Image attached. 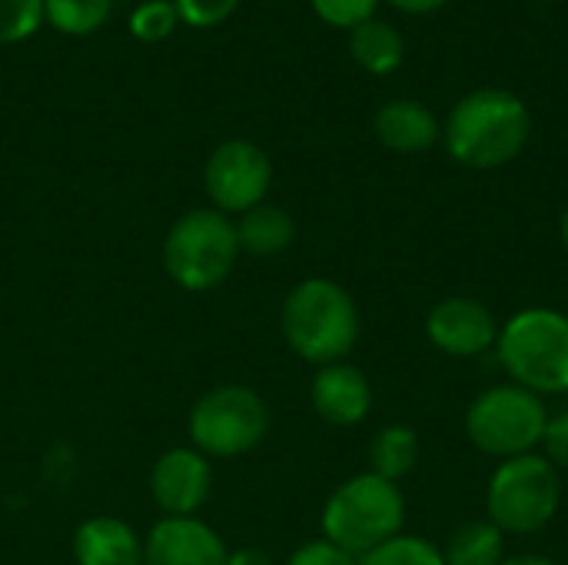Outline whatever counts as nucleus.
Segmentation results:
<instances>
[{
	"label": "nucleus",
	"instance_id": "7c9ffc66",
	"mask_svg": "<svg viewBox=\"0 0 568 565\" xmlns=\"http://www.w3.org/2000/svg\"><path fill=\"white\" fill-rule=\"evenodd\" d=\"M559 233H562V243H566V250H568V206L562 210V223H559Z\"/></svg>",
	"mask_w": 568,
	"mask_h": 565
},
{
	"label": "nucleus",
	"instance_id": "a211bd4d",
	"mask_svg": "<svg viewBox=\"0 0 568 565\" xmlns=\"http://www.w3.org/2000/svg\"><path fill=\"white\" fill-rule=\"evenodd\" d=\"M419 463V440L409 426L396 423L373 436L369 443V473L389 483L406 480Z\"/></svg>",
	"mask_w": 568,
	"mask_h": 565
},
{
	"label": "nucleus",
	"instance_id": "5701e85b",
	"mask_svg": "<svg viewBox=\"0 0 568 565\" xmlns=\"http://www.w3.org/2000/svg\"><path fill=\"white\" fill-rule=\"evenodd\" d=\"M43 23V0H0V43H20Z\"/></svg>",
	"mask_w": 568,
	"mask_h": 565
},
{
	"label": "nucleus",
	"instance_id": "9d476101",
	"mask_svg": "<svg viewBox=\"0 0 568 565\" xmlns=\"http://www.w3.org/2000/svg\"><path fill=\"white\" fill-rule=\"evenodd\" d=\"M429 343L456 360H476L496 350L499 320L496 313L476 296H446L426 316Z\"/></svg>",
	"mask_w": 568,
	"mask_h": 565
},
{
	"label": "nucleus",
	"instance_id": "4468645a",
	"mask_svg": "<svg viewBox=\"0 0 568 565\" xmlns=\"http://www.w3.org/2000/svg\"><path fill=\"white\" fill-rule=\"evenodd\" d=\"M77 565H143V543L116 516H93L73 533Z\"/></svg>",
	"mask_w": 568,
	"mask_h": 565
},
{
	"label": "nucleus",
	"instance_id": "20e7f679",
	"mask_svg": "<svg viewBox=\"0 0 568 565\" xmlns=\"http://www.w3.org/2000/svg\"><path fill=\"white\" fill-rule=\"evenodd\" d=\"M406 523V500L396 483L373 473L346 480L323 509V539L363 559L383 543L396 539Z\"/></svg>",
	"mask_w": 568,
	"mask_h": 565
},
{
	"label": "nucleus",
	"instance_id": "cd10ccee",
	"mask_svg": "<svg viewBox=\"0 0 568 565\" xmlns=\"http://www.w3.org/2000/svg\"><path fill=\"white\" fill-rule=\"evenodd\" d=\"M226 565H273V559L260 549H236V553H230Z\"/></svg>",
	"mask_w": 568,
	"mask_h": 565
},
{
	"label": "nucleus",
	"instance_id": "c756f323",
	"mask_svg": "<svg viewBox=\"0 0 568 565\" xmlns=\"http://www.w3.org/2000/svg\"><path fill=\"white\" fill-rule=\"evenodd\" d=\"M499 565H556L552 559H546V556H532V553H526V556H509V559H503Z\"/></svg>",
	"mask_w": 568,
	"mask_h": 565
},
{
	"label": "nucleus",
	"instance_id": "dca6fc26",
	"mask_svg": "<svg viewBox=\"0 0 568 565\" xmlns=\"http://www.w3.org/2000/svg\"><path fill=\"white\" fill-rule=\"evenodd\" d=\"M293 236H296L293 216L276 203H260L240 213L236 240H240V250L250 256H280L283 250H290Z\"/></svg>",
	"mask_w": 568,
	"mask_h": 565
},
{
	"label": "nucleus",
	"instance_id": "6ab92c4d",
	"mask_svg": "<svg viewBox=\"0 0 568 565\" xmlns=\"http://www.w3.org/2000/svg\"><path fill=\"white\" fill-rule=\"evenodd\" d=\"M446 565H499L506 559V536L489 519L459 526L443 553Z\"/></svg>",
	"mask_w": 568,
	"mask_h": 565
},
{
	"label": "nucleus",
	"instance_id": "ddd939ff",
	"mask_svg": "<svg viewBox=\"0 0 568 565\" xmlns=\"http://www.w3.org/2000/svg\"><path fill=\"white\" fill-rule=\"evenodd\" d=\"M310 400L320 420L329 426H356L373 410V386L363 370L349 363H329L313 376Z\"/></svg>",
	"mask_w": 568,
	"mask_h": 565
},
{
	"label": "nucleus",
	"instance_id": "6e6552de",
	"mask_svg": "<svg viewBox=\"0 0 568 565\" xmlns=\"http://www.w3.org/2000/svg\"><path fill=\"white\" fill-rule=\"evenodd\" d=\"M270 433V406L250 386H216L190 410L193 450L213 460H233L256 450Z\"/></svg>",
	"mask_w": 568,
	"mask_h": 565
},
{
	"label": "nucleus",
	"instance_id": "c85d7f7f",
	"mask_svg": "<svg viewBox=\"0 0 568 565\" xmlns=\"http://www.w3.org/2000/svg\"><path fill=\"white\" fill-rule=\"evenodd\" d=\"M396 10H406V13H433V10H439L446 0H389Z\"/></svg>",
	"mask_w": 568,
	"mask_h": 565
},
{
	"label": "nucleus",
	"instance_id": "9b49d317",
	"mask_svg": "<svg viewBox=\"0 0 568 565\" xmlns=\"http://www.w3.org/2000/svg\"><path fill=\"white\" fill-rule=\"evenodd\" d=\"M210 493H213V470L210 460L196 450L176 446L163 453L150 473V496L173 519L196 516L210 500Z\"/></svg>",
	"mask_w": 568,
	"mask_h": 565
},
{
	"label": "nucleus",
	"instance_id": "412c9836",
	"mask_svg": "<svg viewBox=\"0 0 568 565\" xmlns=\"http://www.w3.org/2000/svg\"><path fill=\"white\" fill-rule=\"evenodd\" d=\"M359 565H446V559L429 539L399 533L396 539H389L379 549L366 553L359 559Z\"/></svg>",
	"mask_w": 568,
	"mask_h": 565
},
{
	"label": "nucleus",
	"instance_id": "f257e3e1",
	"mask_svg": "<svg viewBox=\"0 0 568 565\" xmlns=\"http://www.w3.org/2000/svg\"><path fill=\"white\" fill-rule=\"evenodd\" d=\"M529 130V110L513 90L483 87L453 107L443 127V140L456 163L473 170H496L523 153Z\"/></svg>",
	"mask_w": 568,
	"mask_h": 565
},
{
	"label": "nucleus",
	"instance_id": "4be33fe9",
	"mask_svg": "<svg viewBox=\"0 0 568 565\" xmlns=\"http://www.w3.org/2000/svg\"><path fill=\"white\" fill-rule=\"evenodd\" d=\"M176 20H180V17H176L173 0H143V3L133 10V17H130V30H133L136 40L156 43V40H163V37L173 33Z\"/></svg>",
	"mask_w": 568,
	"mask_h": 565
},
{
	"label": "nucleus",
	"instance_id": "f3484780",
	"mask_svg": "<svg viewBox=\"0 0 568 565\" xmlns=\"http://www.w3.org/2000/svg\"><path fill=\"white\" fill-rule=\"evenodd\" d=\"M349 53L363 70L383 77V73H393L403 63L406 43H403V33L393 23L373 17V20L349 30Z\"/></svg>",
	"mask_w": 568,
	"mask_h": 565
},
{
	"label": "nucleus",
	"instance_id": "423d86ee",
	"mask_svg": "<svg viewBox=\"0 0 568 565\" xmlns=\"http://www.w3.org/2000/svg\"><path fill=\"white\" fill-rule=\"evenodd\" d=\"M240 256L236 223L220 210H190L183 213L163 243V266L170 280L190 293L220 286Z\"/></svg>",
	"mask_w": 568,
	"mask_h": 565
},
{
	"label": "nucleus",
	"instance_id": "393cba45",
	"mask_svg": "<svg viewBox=\"0 0 568 565\" xmlns=\"http://www.w3.org/2000/svg\"><path fill=\"white\" fill-rule=\"evenodd\" d=\"M176 7V17L186 23V27H216L223 23L226 17H233V10L240 7V0H173Z\"/></svg>",
	"mask_w": 568,
	"mask_h": 565
},
{
	"label": "nucleus",
	"instance_id": "f03ea898",
	"mask_svg": "<svg viewBox=\"0 0 568 565\" xmlns=\"http://www.w3.org/2000/svg\"><path fill=\"white\" fill-rule=\"evenodd\" d=\"M280 330L296 356L329 366L353 353L359 340V310L339 283L313 276L296 283L283 300Z\"/></svg>",
	"mask_w": 568,
	"mask_h": 565
},
{
	"label": "nucleus",
	"instance_id": "bb28decb",
	"mask_svg": "<svg viewBox=\"0 0 568 565\" xmlns=\"http://www.w3.org/2000/svg\"><path fill=\"white\" fill-rule=\"evenodd\" d=\"M542 450L556 470H568V406L562 413L549 416L546 433H542Z\"/></svg>",
	"mask_w": 568,
	"mask_h": 565
},
{
	"label": "nucleus",
	"instance_id": "2eb2a0df",
	"mask_svg": "<svg viewBox=\"0 0 568 565\" xmlns=\"http://www.w3.org/2000/svg\"><path fill=\"white\" fill-rule=\"evenodd\" d=\"M373 127H376L379 143L396 153H423V150L436 147V140H439V120L419 100L383 103Z\"/></svg>",
	"mask_w": 568,
	"mask_h": 565
},
{
	"label": "nucleus",
	"instance_id": "1a4fd4ad",
	"mask_svg": "<svg viewBox=\"0 0 568 565\" xmlns=\"http://www.w3.org/2000/svg\"><path fill=\"white\" fill-rule=\"evenodd\" d=\"M273 183V163L266 150L250 140H226L220 143L203 170L206 196L220 213H246L266 200Z\"/></svg>",
	"mask_w": 568,
	"mask_h": 565
},
{
	"label": "nucleus",
	"instance_id": "f8f14e48",
	"mask_svg": "<svg viewBox=\"0 0 568 565\" xmlns=\"http://www.w3.org/2000/svg\"><path fill=\"white\" fill-rule=\"evenodd\" d=\"M226 559L230 553L223 539L196 516H166L143 543V565H226Z\"/></svg>",
	"mask_w": 568,
	"mask_h": 565
},
{
	"label": "nucleus",
	"instance_id": "aec40b11",
	"mask_svg": "<svg viewBox=\"0 0 568 565\" xmlns=\"http://www.w3.org/2000/svg\"><path fill=\"white\" fill-rule=\"evenodd\" d=\"M113 0H43V20L70 37H87L100 30L110 17Z\"/></svg>",
	"mask_w": 568,
	"mask_h": 565
},
{
	"label": "nucleus",
	"instance_id": "0eeeda50",
	"mask_svg": "<svg viewBox=\"0 0 568 565\" xmlns=\"http://www.w3.org/2000/svg\"><path fill=\"white\" fill-rule=\"evenodd\" d=\"M546 423L549 410L542 396L516 383L483 390L466 410V436L479 453L496 456L499 463L536 453V446H542Z\"/></svg>",
	"mask_w": 568,
	"mask_h": 565
},
{
	"label": "nucleus",
	"instance_id": "a878e982",
	"mask_svg": "<svg viewBox=\"0 0 568 565\" xmlns=\"http://www.w3.org/2000/svg\"><path fill=\"white\" fill-rule=\"evenodd\" d=\"M286 565H359V559L349 556L346 549L333 546L329 539H313V543L300 546Z\"/></svg>",
	"mask_w": 568,
	"mask_h": 565
},
{
	"label": "nucleus",
	"instance_id": "39448f33",
	"mask_svg": "<svg viewBox=\"0 0 568 565\" xmlns=\"http://www.w3.org/2000/svg\"><path fill=\"white\" fill-rule=\"evenodd\" d=\"M562 503V483L556 466L539 456H513L503 460L486 490L489 523L503 529V536H532L546 529Z\"/></svg>",
	"mask_w": 568,
	"mask_h": 565
},
{
	"label": "nucleus",
	"instance_id": "b1692460",
	"mask_svg": "<svg viewBox=\"0 0 568 565\" xmlns=\"http://www.w3.org/2000/svg\"><path fill=\"white\" fill-rule=\"evenodd\" d=\"M310 3L320 13V20H326L329 27H343V30H353L373 20L379 7V0H310Z\"/></svg>",
	"mask_w": 568,
	"mask_h": 565
},
{
	"label": "nucleus",
	"instance_id": "7ed1b4c3",
	"mask_svg": "<svg viewBox=\"0 0 568 565\" xmlns=\"http://www.w3.org/2000/svg\"><path fill=\"white\" fill-rule=\"evenodd\" d=\"M496 360L509 383L536 396L568 393V316L549 306H529L499 326Z\"/></svg>",
	"mask_w": 568,
	"mask_h": 565
}]
</instances>
